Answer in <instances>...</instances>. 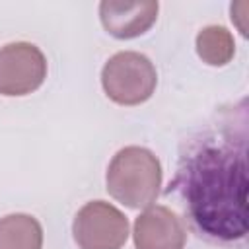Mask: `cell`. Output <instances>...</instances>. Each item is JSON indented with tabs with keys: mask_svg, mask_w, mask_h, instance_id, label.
Wrapping results in <instances>:
<instances>
[{
	"mask_svg": "<svg viewBox=\"0 0 249 249\" xmlns=\"http://www.w3.org/2000/svg\"><path fill=\"white\" fill-rule=\"evenodd\" d=\"M195 231L214 243H237L247 235L245 134L216 124L189 140L169 185Z\"/></svg>",
	"mask_w": 249,
	"mask_h": 249,
	"instance_id": "6da1fadb",
	"label": "cell"
},
{
	"mask_svg": "<svg viewBox=\"0 0 249 249\" xmlns=\"http://www.w3.org/2000/svg\"><path fill=\"white\" fill-rule=\"evenodd\" d=\"M161 163L154 152L142 146H124L109 161L107 193L128 208H148L161 187Z\"/></svg>",
	"mask_w": 249,
	"mask_h": 249,
	"instance_id": "7a4b0ae2",
	"label": "cell"
},
{
	"mask_svg": "<svg viewBox=\"0 0 249 249\" xmlns=\"http://www.w3.org/2000/svg\"><path fill=\"white\" fill-rule=\"evenodd\" d=\"M101 86L105 95L117 105L134 107L154 95L158 72L146 54L136 51H121L103 64Z\"/></svg>",
	"mask_w": 249,
	"mask_h": 249,
	"instance_id": "3957f363",
	"label": "cell"
},
{
	"mask_svg": "<svg viewBox=\"0 0 249 249\" xmlns=\"http://www.w3.org/2000/svg\"><path fill=\"white\" fill-rule=\"evenodd\" d=\"M72 235L80 249H123L128 237V220L111 202L89 200L76 212Z\"/></svg>",
	"mask_w": 249,
	"mask_h": 249,
	"instance_id": "277c9868",
	"label": "cell"
},
{
	"mask_svg": "<svg viewBox=\"0 0 249 249\" xmlns=\"http://www.w3.org/2000/svg\"><path fill=\"white\" fill-rule=\"evenodd\" d=\"M47 78V58L43 51L27 41L0 47V93L8 97L29 95Z\"/></svg>",
	"mask_w": 249,
	"mask_h": 249,
	"instance_id": "5b68a950",
	"label": "cell"
},
{
	"mask_svg": "<svg viewBox=\"0 0 249 249\" xmlns=\"http://www.w3.org/2000/svg\"><path fill=\"white\" fill-rule=\"evenodd\" d=\"M132 237L136 249H183L187 243V230L171 208L156 204L144 208L134 220Z\"/></svg>",
	"mask_w": 249,
	"mask_h": 249,
	"instance_id": "8992f818",
	"label": "cell"
},
{
	"mask_svg": "<svg viewBox=\"0 0 249 249\" xmlns=\"http://www.w3.org/2000/svg\"><path fill=\"white\" fill-rule=\"evenodd\" d=\"M156 0H103L99 19L105 31L117 39H134L146 33L158 19Z\"/></svg>",
	"mask_w": 249,
	"mask_h": 249,
	"instance_id": "52a82bcc",
	"label": "cell"
},
{
	"mask_svg": "<svg viewBox=\"0 0 249 249\" xmlns=\"http://www.w3.org/2000/svg\"><path fill=\"white\" fill-rule=\"evenodd\" d=\"M43 228L31 214L16 212L0 218V249H41Z\"/></svg>",
	"mask_w": 249,
	"mask_h": 249,
	"instance_id": "ba28073f",
	"label": "cell"
},
{
	"mask_svg": "<svg viewBox=\"0 0 249 249\" xmlns=\"http://www.w3.org/2000/svg\"><path fill=\"white\" fill-rule=\"evenodd\" d=\"M196 54L202 62L210 66H226L235 54V41L233 35L224 25H206L198 31L196 41Z\"/></svg>",
	"mask_w": 249,
	"mask_h": 249,
	"instance_id": "9c48e42d",
	"label": "cell"
}]
</instances>
